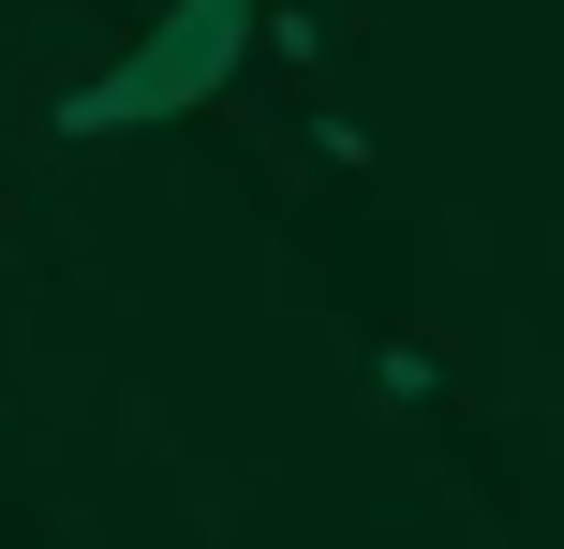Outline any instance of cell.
<instances>
[{"mask_svg":"<svg viewBox=\"0 0 564 549\" xmlns=\"http://www.w3.org/2000/svg\"><path fill=\"white\" fill-rule=\"evenodd\" d=\"M238 45H253V0H178L164 30H149L119 75H89L75 105H59V134H134V119H178L208 105V89L238 75Z\"/></svg>","mask_w":564,"mask_h":549,"instance_id":"1","label":"cell"}]
</instances>
